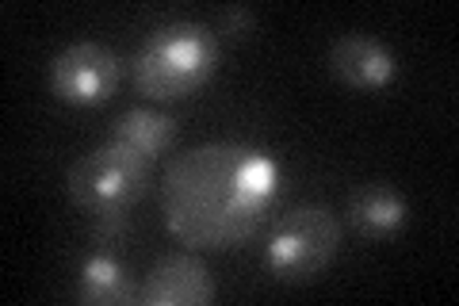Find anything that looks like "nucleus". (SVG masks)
<instances>
[{"instance_id": "obj_1", "label": "nucleus", "mask_w": 459, "mask_h": 306, "mask_svg": "<svg viewBox=\"0 0 459 306\" xmlns=\"http://www.w3.org/2000/svg\"><path fill=\"white\" fill-rule=\"evenodd\" d=\"M280 169L264 150L207 142L180 153L161 184L169 234L192 249H234L268 223Z\"/></svg>"}, {"instance_id": "obj_2", "label": "nucleus", "mask_w": 459, "mask_h": 306, "mask_svg": "<svg viewBox=\"0 0 459 306\" xmlns=\"http://www.w3.org/2000/svg\"><path fill=\"white\" fill-rule=\"evenodd\" d=\"M219 35L204 23H165L134 50V81L150 100H184L199 92L219 69Z\"/></svg>"}, {"instance_id": "obj_3", "label": "nucleus", "mask_w": 459, "mask_h": 306, "mask_svg": "<svg viewBox=\"0 0 459 306\" xmlns=\"http://www.w3.org/2000/svg\"><path fill=\"white\" fill-rule=\"evenodd\" d=\"M150 157L126 150L119 142L96 145L69 169V196L77 207L96 214H131L134 199L150 184Z\"/></svg>"}, {"instance_id": "obj_4", "label": "nucleus", "mask_w": 459, "mask_h": 306, "mask_svg": "<svg viewBox=\"0 0 459 306\" xmlns=\"http://www.w3.org/2000/svg\"><path fill=\"white\" fill-rule=\"evenodd\" d=\"M341 249V223L329 207H295L272 230L264 265L283 284H307L329 268Z\"/></svg>"}, {"instance_id": "obj_5", "label": "nucleus", "mask_w": 459, "mask_h": 306, "mask_svg": "<svg viewBox=\"0 0 459 306\" xmlns=\"http://www.w3.org/2000/svg\"><path fill=\"white\" fill-rule=\"evenodd\" d=\"M115 84H119V57L104 42H69L50 62V92L62 104L96 108L115 92Z\"/></svg>"}, {"instance_id": "obj_6", "label": "nucleus", "mask_w": 459, "mask_h": 306, "mask_svg": "<svg viewBox=\"0 0 459 306\" xmlns=\"http://www.w3.org/2000/svg\"><path fill=\"white\" fill-rule=\"evenodd\" d=\"M214 299V280L195 253H169L146 272L138 302L146 306H207Z\"/></svg>"}, {"instance_id": "obj_7", "label": "nucleus", "mask_w": 459, "mask_h": 306, "mask_svg": "<svg viewBox=\"0 0 459 306\" xmlns=\"http://www.w3.org/2000/svg\"><path fill=\"white\" fill-rule=\"evenodd\" d=\"M329 69H333V77L341 84H349L356 92H379L394 81L398 62H394V50L376 35L349 31L329 50Z\"/></svg>"}, {"instance_id": "obj_8", "label": "nucleus", "mask_w": 459, "mask_h": 306, "mask_svg": "<svg viewBox=\"0 0 459 306\" xmlns=\"http://www.w3.org/2000/svg\"><path fill=\"white\" fill-rule=\"evenodd\" d=\"M349 218L368 238H391L406 226V199L391 184H360L349 196Z\"/></svg>"}, {"instance_id": "obj_9", "label": "nucleus", "mask_w": 459, "mask_h": 306, "mask_svg": "<svg viewBox=\"0 0 459 306\" xmlns=\"http://www.w3.org/2000/svg\"><path fill=\"white\" fill-rule=\"evenodd\" d=\"M77 299L89 306H126L138 302V287L111 249H96L77 275Z\"/></svg>"}, {"instance_id": "obj_10", "label": "nucleus", "mask_w": 459, "mask_h": 306, "mask_svg": "<svg viewBox=\"0 0 459 306\" xmlns=\"http://www.w3.org/2000/svg\"><path fill=\"white\" fill-rule=\"evenodd\" d=\"M172 138H177V123L169 119L161 111H146V108H134V111H123L119 119H115V130H111V142L126 145V150H134L142 157H161Z\"/></svg>"}, {"instance_id": "obj_11", "label": "nucleus", "mask_w": 459, "mask_h": 306, "mask_svg": "<svg viewBox=\"0 0 459 306\" xmlns=\"http://www.w3.org/2000/svg\"><path fill=\"white\" fill-rule=\"evenodd\" d=\"M219 27H222V35L241 39V35H249L256 27V12L249 4H230V8L219 12Z\"/></svg>"}]
</instances>
